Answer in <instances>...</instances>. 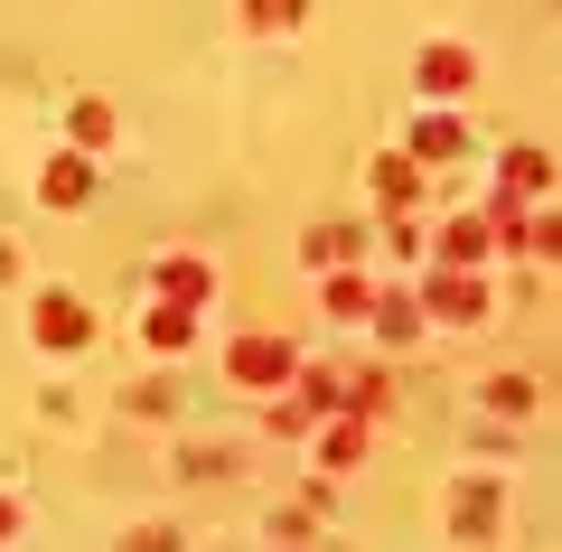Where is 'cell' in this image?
<instances>
[{
  "label": "cell",
  "instance_id": "obj_1",
  "mask_svg": "<svg viewBox=\"0 0 562 552\" xmlns=\"http://www.w3.org/2000/svg\"><path fill=\"white\" fill-rule=\"evenodd\" d=\"M479 309H487L479 262H441V272L422 281V318H450V328H460V318H479Z\"/></svg>",
  "mask_w": 562,
  "mask_h": 552
},
{
  "label": "cell",
  "instance_id": "obj_2",
  "mask_svg": "<svg viewBox=\"0 0 562 552\" xmlns=\"http://www.w3.org/2000/svg\"><path fill=\"white\" fill-rule=\"evenodd\" d=\"M225 365H235V384H254V394H272V384H291V375H301L281 337H235V356H225Z\"/></svg>",
  "mask_w": 562,
  "mask_h": 552
},
{
  "label": "cell",
  "instance_id": "obj_3",
  "mask_svg": "<svg viewBox=\"0 0 562 552\" xmlns=\"http://www.w3.org/2000/svg\"><path fill=\"white\" fill-rule=\"evenodd\" d=\"M469 76H479V57H469V47H422V94H431V103L469 94Z\"/></svg>",
  "mask_w": 562,
  "mask_h": 552
},
{
  "label": "cell",
  "instance_id": "obj_4",
  "mask_svg": "<svg viewBox=\"0 0 562 552\" xmlns=\"http://www.w3.org/2000/svg\"><path fill=\"white\" fill-rule=\"evenodd\" d=\"M543 188H553V159H543V150H506V169H497V198H506V206H535Z\"/></svg>",
  "mask_w": 562,
  "mask_h": 552
},
{
  "label": "cell",
  "instance_id": "obj_5",
  "mask_svg": "<svg viewBox=\"0 0 562 552\" xmlns=\"http://www.w3.org/2000/svg\"><path fill=\"white\" fill-rule=\"evenodd\" d=\"M38 198H47V206H85V198H94V159H85V150L47 159V178H38Z\"/></svg>",
  "mask_w": 562,
  "mask_h": 552
},
{
  "label": "cell",
  "instance_id": "obj_6",
  "mask_svg": "<svg viewBox=\"0 0 562 552\" xmlns=\"http://www.w3.org/2000/svg\"><path fill=\"white\" fill-rule=\"evenodd\" d=\"M38 337H47V347H85V337H94V318H85V300L47 291V300H38Z\"/></svg>",
  "mask_w": 562,
  "mask_h": 552
},
{
  "label": "cell",
  "instance_id": "obj_7",
  "mask_svg": "<svg viewBox=\"0 0 562 552\" xmlns=\"http://www.w3.org/2000/svg\"><path fill=\"white\" fill-rule=\"evenodd\" d=\"M460 150H469V132L450 113H422L413 122V159H422V169H441V159H460Z\"/></svg>",
  "mask_w": 562,
  "mask_h": 552
},
{
  "label": "cell",
  "instance_id": "obj_8",
  "mask_svg": "<svg viewBox=\"0 0 562 552\" xmlns=\"http://www.w3.org/2000/svg\"><path fill=\"white\" fill-rule=\"evenodd\" d=\"M375 198L394 206V216H403V206H422V159H403V150H384V159H375Z\"/></svg>",
  "mask_w": 562,
  "mask_h": 552
},
{
  "label": "cell",
  "instance_id": "obj_9",
  "mask_svg": "<svg viewBox=\"0 0 562 552\" xmlns=\"http://www.w3.org/2000/svg\"><path fill=\"white\" fill-rule=\"evenodd\" d=\"M206 291H216V272H206L198 254H179V262H160V300H179V309H198Z\"/></svg>",
  "mask_w": 562,
  "mask_h": 552
},
{
  "label": "cell",
  "instance_id": "obj_10",
  "mask_svg": "<svg viewBox=\"0 0 562 552\" xmlns=\"http://www.w3.org/2000/svg\"><path fill=\"white\" fill-rule=\"evenodd\" d=\"M384 328V347H403V337H422V300L413 291H375V309H366Z\"/></svg>",
  "mask_w": 562,
  "mask_h": 552
},
{
  "label": "cell",
  "instance_id": "obj_11",
  "mask_svg": "<svg viewBox=\"0 0 562 552\" xmlns=\"http://www.w3.org/2000/svg\"><path fill=\"white\" fill-rule=\"evenodd\" d=\"M487 244H497V225H487V216H450L441 225V262H479Z\"/></svg>",
  "mask_w": 562,
  "mask_h": 552
},
{
  "label": "cell",
  "instance_id": "obj_12",
  "mask_svg": "<svg viewBox=\"0 0 562 552\" xmlns=\"http://www.w3.org/2000/svg\"><path fill=\"white\" fill-rule=\"evenodd\" d=\"M188 337H198V309H179V300H160V309H150V356H179Z\"/></svg>",
  "mask_w": 562,
  "mask_h": 552
},
{
  "label": "cell",
  "instance_id": "obj_13",
  "mask_svg": "<svg viewBox=\"0 0 562 552\" xmlns=\"http://www.w3.org/2000/svg\"><path fill=\"white\" fill-rule=\"evenodd\" d=\"M328 309H338V318H366V309H375V281H366V272H338V281H328Z\"/></svg>",
  "mask_w": 562,
  "mask_h": 552
},
{
  "label": "cell",
  "instance_id": "obj_14",
  "mask_svg": "<svg viewBox=\"0 0 562 552\" xmlns=\"http://www.w3.org/2000/svg\"><path fill=\"white\" fill-rule=\"evenodd\" d=\"M450 533H497V487H469L460 515H450Z\"/></svg>",
  "mask_w": 562,
  "mask_h": 552
},
{
  "label": "cell",
  "instance_id": "obj_15",
  "mask_svg": "<svg viewBox=\"0 0 562 552\" xmlns=\"http://www.w3.org/2000/svg\"><path fill=\"white\" fill-rule=\"evenodd\" d=\"M310 0H244V29H301Z\"/></svg>",
  "mask_w": 562,
  "mask_h": 552
},
{
  "label": "cell",
  "instance_id": "obj_16",
  "mask_svg": "<svg viewBox=\"0 0 562 552\" xmlns=\"http://www.w3.org/2000/svg\"><path fill=\"white\" fill-rule=\"evenodd\" d=\"M66 132H76V150H103V140H113V103H76Z\"/></svg>",
  "mask_w": 562,
  "mask_h": 552
},
{
  "label": "cell",
  "instance_id": "obj_17",
  "mask_svg": "<svg viewBox=\"0 0 562 552\" xmlns=\"http://www.w3.org/2000/svg\"><path fill=\"white\" fill-rule=\"evenodd\" d=\"M487 413H506V421L535 413V375H497V384H487Z\"/></svg>",
  "mask_w": 562,
  "mask_h": 552
},
{
  "label": "cell",
  "instance_id": "obj_18",
  "mask_svg": "<svg viewBox=\"0 0 562 552\" xmlns=\"http://www.w3.org/2000/svg\"><path fill=\"white\" fill-rule=\"evenodd\" d=\"M525 254H562V216H525Z\"/></svg>",
  "mask_w": 562,
  "mask_h": 552
},
{
  "label": "cell",
  "instance_id": "obj_19",
  "mask_svg": "<svg viewBox=\"0 0 562 552\" xmlns=\"http://www.w3.org/2000/svg\"><path fill=\"white\" fill-rule=\"evenodd\" d=\"M10 533H20V506H10V496H0V543H10Z\"/></svg>",
  "mask_w": 562,
  "mask_h": 552
}]
</instances>
